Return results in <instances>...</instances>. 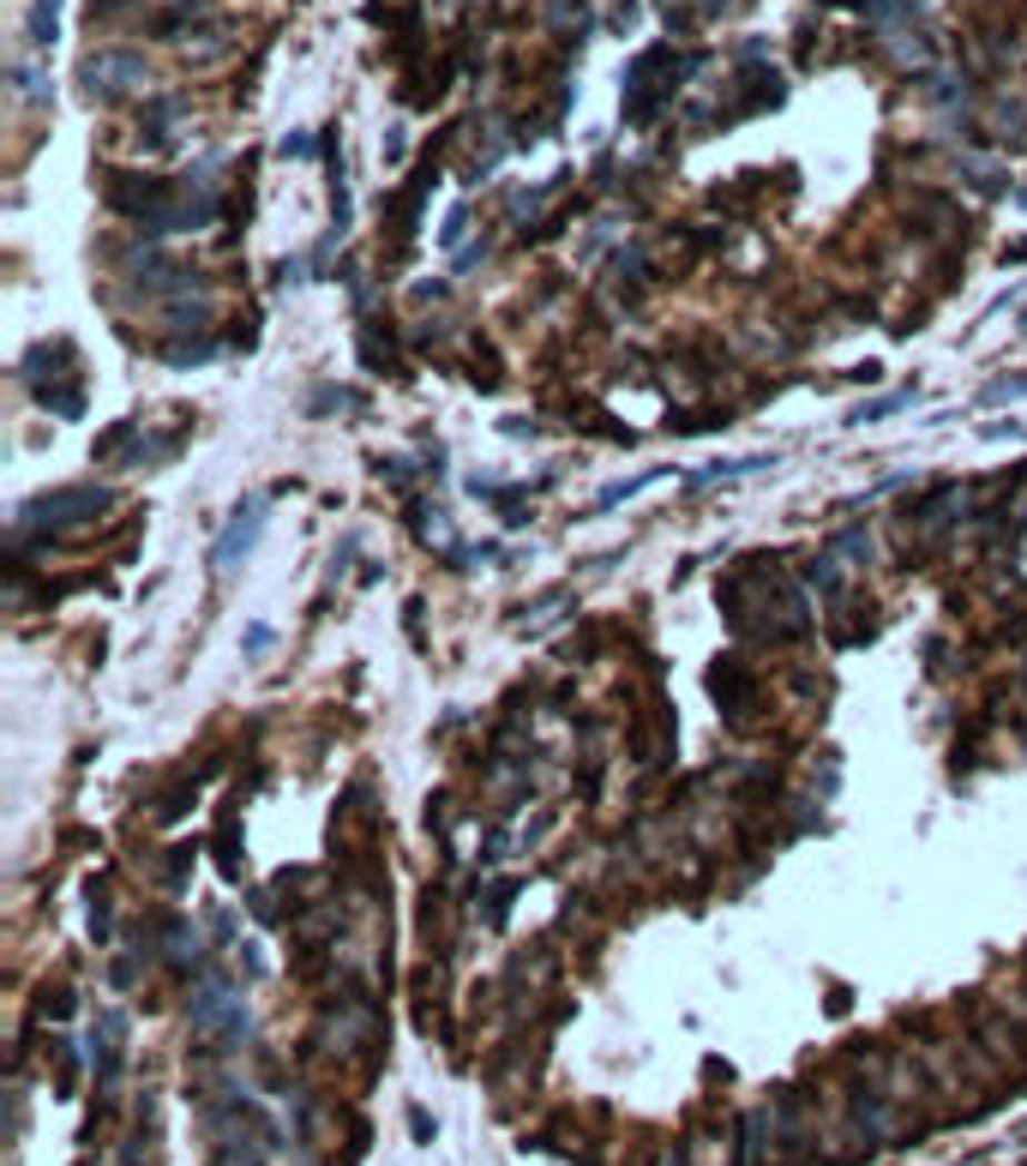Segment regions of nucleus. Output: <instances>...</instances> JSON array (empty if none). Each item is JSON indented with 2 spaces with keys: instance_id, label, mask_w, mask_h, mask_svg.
<instances>
[{
  "instance_id": "obj_1",
  "label": "nucleus",
  "mask_w": 1027,
  "mask_h": 1166,
  "mask_svg": "<svg viewBox=\"0 0 1027 1166\" xmlns=\"http://www.w3.org/2000/svg\"><path fill=\"white\" fill-rule=\"evenodd\" d=\"M109 506H114V494H109V487H97V481L54 487V494L24 499V506H19V529H37V536H61V529L97 524Z\"/></svg>"
},
{
  "instance_id": "obj_2",
  "label": "nucleus",
  "mask_w": 1027,
  "mask_h": 1166,
  "mask_svg": "<svg viewBox=\"0 0 1027 1166\" xmlns=\"http://www.w3.org/2000/svg\"><path fill=\"white\" fill-rule=\"evenodd\" d=\"M132 84H144V54L139 49H97L79 67V91L91 102H121Z\"/></svg>"
},
{
  "instance_id": "obj_3",
  "label": "nucleus",
  "mask_w": 1027,
  "mask_h": 1166,
  "mask_svg": "<svg viewBox=\"0 0 1027 1166\" xmlns=\"http://www.w3.org/2000/svg\"><path fill=\"white\" fill-rule=\"evenodd\" d=\"M265 518H271V494H247L241 506L229 511V524L217 529V541H211V566H217V571H235V566H241V559L252 554V541H259Z\"/></svg>"
},
{
  "instance_id": "obj_4",
  "label": "nucleus",
  "mask_w": 1027,
  "mask_h": 1166,
  "mask_svg": "<svg viewBox=\"0 0 1027 1166\" xmlns=\"http://www.w3.org/2000/svg\"><path fill=\"white\" fill-rule=\"evenodd\" d=\"M24 386H31V397L37 391H54V386H72L79 379V356H72V343L67 337H54V343H37L31 356H24Z\"/></svg>"
},
{
  "instance_id": "obj_5",
  "label": "nucleus",
  "mask_w": 1027,
  "mask_h": 1166,
  "mask_svg": "<svg viewBox=\"0 0 1027 1166\" xmlns=\"http://www.w3.org/2000/svg\"><path fill=\"white\" fill-rule=\"evenodd\" d=\"M121 1046H127V1016L121 1010H102L97 1016V1035H91V1058H97V1083L102 1088L121 1083Z\"/></svg>"
},
{
  "instance_id": "obj_6",
  "label": "nucleus",
  "mask_w": 1027,
  "mask_h": 1166,
  "mask_svg": "<svg viewBox=\"0 0 1027 1166\" xmlns=\"http://www.w3.org/2000/svg\"><path fill=\"white\" fill-rule=\"evenodd\" d=\"M716 704H721V716L727 721H746V710H751V674H746V661L739 656H727V661H716Z\"/></svg>"
},
{
  "instance_id": "obj_7",
  "label": "nucleus",
  "mask_w": 1027,
  "mask_h": 1166,
  "mask_svg": "<svg viewBox=\"0 0 1027 1166\" xmlns=\"http://www.w3.org/2000/svg\"><path fill=\"white\" fill-rule=\"evenodd\" d=\"M907 403H919V386H901V391L877 397V403H859V409H847V427H871V421H889V416H901Z\"/></svg>"
},
{
  "instance_id": "obj_8",
  "label": "nucleus",
  "mask_w": 1027,
  "mask_h": 1166,
  "mask_svg": "<svg viewBox=\"0 0 1027 1166\" xmlns=\"http://www.w3.org/2000/svg\"><path fill=\"white\" fill-rule=\"evenodd\" d=\"M175 121H181V102L157 97L151 114H144V144H151V151H169V144H175Z\"/></svg>"
},
{
  "instance_id": "obj_9",
  "label": "nucleus",
  "mask_w": 1027,
  "mask_h": 1166,
  "mask_svg": "<svg viewBox=\"0 0 1027 1166\" xmlns=\"http://www.w3.org/2000/svg\"><path fill=\"white\" fill-rule=\"evenodd\" d=\"M61 7L67 0H37L31 7V24H24V42H31V49H54V37H61Z\"/></svg>"
},
{
  "instance_id": "obj_10",
  "label": "nucleus",
  "mask_w": 1027,
  "mask_h": 1166,
  "mask_svg": "<svg viewBox=\"0 0 1027 1166\" xmlns=\"http://www.w3.org/2000/svg\"><path fill=\"white\" fill-rule=\"evenodd\" d=\"M211 1035H217V1046H222V1053H235V1046H247V1040H252V1010L241 1005V998H235V1005L222 1010V1023L211 1028Z\"/></svg>"
},
{
  "instance_id": "obj_11",
  "label": "nucleus",
  "mask_w": 1027,
  "mask_h": 1166,
  "mask_svg": "<svg viewBox=\"0 0 1027 1166\" xmlns=\"http://www.w3.org/2000/svg\"><path fill=\"white\" fill-rule=\"evenodd\" d=\"M361 361L373 367V373H391V367H397V343H391V331L379 337V325H373V319L361 325Z\"/></svg>"
},
{
  "instance_id": "obj_12",
  "label": "nucleus",
  "mask_w": 1027,
  "mask_h": 1166,
  "mask_svg": "<svg viewBox=\"0 0 1027 1166\" xmlns=\"http://www.w3.org/2000/svg\"><path fill=\"white\" fill-rule=\"evenodd\" d=\"M829 554H836V559H847V566H871V529H866V524L841 529V536L829 541Z\"/></svg>"
},
{
  "instance_id": "obj_13",
  "label": "nucleus",
  "mask_w": 1027,
  "mask_h": 1166,
  "mask_svg": "<svg viewBox=\"0 0 1027 1166\" xmlns=\"http://www.w3.org/2000/svg\"><path fill=\"white\" fill-rule=\"evenodd\" d=\"M661 476H667V469H644V476H631V481H614V487H601V499H595L589 511H614V506H625V499H631V494H644V487H649V481H661Z\"/></svg>"
},
{
  "instance_id": "obj_14",
  "label": "nucleus",
  "mask_w": 1027,
  "mask_h": 1166,
  "mask_svg": "<svg viewBox=\"0 0 1027 1166\" xmlns=\"http://www.w3.org/2000/svg\"><path fill=\"white\" fill-rule=\"evenodd\" d=\"M769 464H776L769 451L764 457H739V464H704L691 481H734V476H757V469H769Z\"/></svg>"
},
{
  "instance_id": "obj_15",
  "label": "nucleus",
  "mask_w": 1027,
  "mask_h": 1166,
  "mask_svg": "<svg viewBox=\"0 0 1027 1166\" xmlns=\"http://www.w3.org/2000/svg\"><path fill=\"white\" fill-rule=\"evenodd\" d=\"M169 325L175 331H205L211 325V301H169Z\"/></svg>"
},
{
  "instance_id": "obj_16",
  "label": "nucleus",
  "mask_w": 1027,
  "mask_h": 1166,
  "mask_svg": "<svg viewBox=\"0 0 1027 1166\" xmlns=\"http://www.w3.org/2000/svg\"><path fill=\"white\" fill-rule=\"evenodd\" d=\"M211 356H217L211 337H199V343H169V349H162V361H169V367H205Z\"/></svg>"
},
{
  "instance_id": "obj_17",
  "label": "nucleus",
  "mask_w": 1027,
  "mask_h": 1166,
  "mask_svg": "<svg viewBox=\"0 0 1027 1166\" xmlns=\"http://www.w3.org/2000/svg\"><path fill=\"white\" fill-rule=\"evenodd\" d=\"M1009 397H1027V373H1004V379H991V386L979 391V403L997 409V403H1009Z\"/></svg>"
},
{
  "instance_id": "obj_18",
  "label": "nucleus",
  "mask_w": 1027,
  "mask_h": 1166,
  "mask_svg": "<svg viewBox=\"0 0 1027 1166\" xmlns=\"http://www.w3.org/2000/svg\"><path fill=\"white\" fill-rule=\"evenodd\" d=\"M12 84H19V97H31V102H49V72L42 67H12Z\"/></svg>"
},
{
  "instance_id": "obj_19",
  "label": "nucleus",
  "mask_w": 1027,
  "mask_h": 1166,
  "mask_svg": "<svg viewBox=\"0 0 1027 1166\" xmlns=\"http://www.w3.org/2000/svg\"><path fill=\"white\" fill-rule=\"evenodd\" d=\"M511 896H517L511 878H499L493 890H487V920H493V926H505V908H511Z\"/></svg>"
},
{
  "instance_id": "obj_20",
  "label": "nucleus",
  "mask_w": 1027,
  "mask_h": 1166,
  "mask_svg": "<svg viewBox=\"0 0 1027 1166\" xmlns=\"http://www.w3.org/2000/svg\"><path fill=\"white\" fill-rule=\"evenodd\" d=\"M271 644H277V631H271V626H247V638H241L247 661H265V656H271Z\"/></svg>"
},
{
  "instance_id": "obj_21",
  "label": "nucleus",
  "mask_w": 1027,
  "mask_h": 1166,
  "mask_svg": "<svg viewBox=\"0 0 1027 1166\" xmlns=\"http://www.w3.org/2000/svg\"><path fill=\"white\" fill-rule=\"evenodd\" d=\"M331 409H355V391H331V386H319V391H312V416H331Z\"/></svg>"
},
{
  "instance_id": "obj_22",
  "label": "nucleus",
  "mask_w": 1027,
  "mask_h": 1166,
  "mask_svg": "<svg viewBox=\"0 0 1027 1166\" xmlns=\"http://www.w3.org/2000/svg\"><path fill=\"white\" fill-rule=\"evenodd\" d=\"M91 938H97V944L114 938V914H109V903H102L97 890H91Z\"/></svg>"
},
{
  "instance_id": "obj_23",
  "label": "nucleus",
  "mask_w": 1027,
  "mask_h": 1166,
  "mask_svg": "<svg viewBox=\"0 0 1027 1166\" xmlns=\"http://www.w3.org/2000/svg\"><path fill=\"white\" fill-rule=\"evenodd\" d=\"M187 866H192V848H175V854H169V873H162V884H169V890H187Z\"/></svg>"
},
{
  "instance_id": "obj_24",
  "label": "nucleus",
  "mask_w": 1027,
  "mask_h": 1166,
  "mask_svg": "<svg viewBox=\"0 0 1027 1166\" xmlns=\"http://www.w3.org/2000/svg\"><path fill=\"white\" fill-rule=\"evenodd\" d=\"M217 1166H265V1160H259V1148L252 1143H235V1148H222L217 1155Z\"/></svg>"
},
{
  "instance_id": "obj_25",
  "label": "nucleus",
  "mask_w": 1027,
  "mask_h": 1166,
  "mask_svg": "<svg viewBox=\"0 0 1027 1166\" xmlns=\"http://www.w3.org/2000/svg\"><path fill=\"white\" fill-rule=\"evenodd\" d=\"M282 157H312V132H289V139H282Z\"/></svg>"
},
{
  "instance_id": "obj_26",
  "label": "nucleus",
  "mask_w": 1027,
  "mask_h": 1166,
  "mask_svg": "<svg viewBox=\"0 0 1027 1166\" xmlns=\"http://www.w3.org/2000/svg\"><path fill=\"white\" fill-rule=\"evenodd\" d=\"M211 926H217V944H235V920H229V908H211Z\"/></svg>"
},
{
  "instance_id": "obj_27",
  "label": "nucleus",
  "mask_w": 1027,
  "mask_h": 1166,
  "mask_svg": "<svg viewBox=\"0 0 1027 1166\" xmlns=\"http://www.w3.org/2000/svg\"><path fill=\"white\" fill-rule=\"evenodd\" d=\"M463 229H469V211H463V205H457V211L445 217V229H439V235H445V241H457V235H463Z\"/></svg>"
},
{
  "instance_id": "obj_28",
  "label": "nucleus",
  "mask_w": 1027,
  "mask_h": 1166,
  "mask_svg": "<svg viewBox=\"0 0 1027 1166\" xmlns=\"http://www.w3.org/2000/svg\"><path fill=\"white\" fill-rule=\"evenodd\" d=\"M481 259H487V241L463 247V259H457V277H463V271H475V265H481Z\"/></svg>"
},
{
  "instance_id": "obj_29",
  "label": "nucleus",
  "mask_w": 1027,
  "mask_h": 1166,
  "mask_svg": "<svg viewBox=\"0 0 1027 1166\" xmlns=\"http://www.w3.org/2000/svg\"><path fill=\"white\" fill-rule=\"evenodd\" d=\"M986 433H991V439H1021V427H1016V421H991Z\"/></svg>"
},
{
  "instance_id": "obj_30",
  "label": "nucleus",
  "mask_w": 1027,
  "mask_h": 1166,
  "mask_svg": "<svg viewBox=\"0 0 1027 1166\" xmlns=\"http://www.w3.org/2000/svg\"><path fill=\"white\" fill-rule=\"evenodd\" d=\"M1004 259H1016V265H1027V241H1016V247H1009V253H1004Z\"/></svg>"
},
{
  "instance_id": "obj_31",
  "label": "nucleus",
  "mask_w": 1027,
  "mask_h": 1166,
  "mask_svg": "<svg viewBox=\"0 0 1027 1166\" xmlns=\"http://www.w3.org/2000/svg\"><path fill=\"white\" fill-rule=\"evenodd\" d=\"M1021 325H1027V319H1021Z\"/></svg>"
}]
</instances>
